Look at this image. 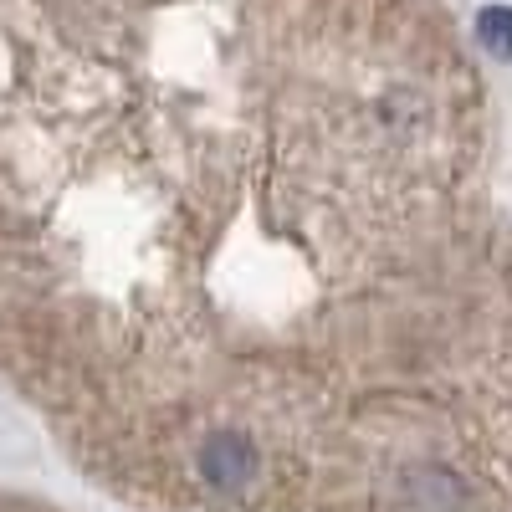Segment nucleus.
Instances as JSON below:
<instances>
[{"mask_svg":"<svg viewBox=\"0 0 512 512\" xmlns=\"http://www.w3.org/2000/svg\"><path fill=\"white\" fill-rule=\"evenodd\" d=\"M200 466H205V477L216 482V487L236 492V487H246L251 472H256V451H251L246 436H216V441L205 446Z\"/></svg>","mask_w":512,"mask_h":512,"instance_id":"f257e3e1","label":"nucleus"},{"mask_svg":"<svg viewBox=\"0 0 512 512\" xmlns=\"http://www.w3.org/2000/svg\"><path fill=\"white\" fill-rule=\"evenodd\" d=\"M477 41L497 57H512V6H487L477 16Z\"/></svg>","mask_w":512,"mask_h":512,"instance_id":"f03ea898","label":"nucleus"}]
</instances>
